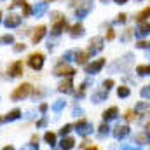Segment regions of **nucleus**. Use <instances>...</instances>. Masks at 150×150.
I'll use <instances>...</instances> for the list:
<instances>
[{"instance_id":"obj_1","label":"nucleus","mask_w":150,"mask_h":150,"mask_svg":"<svg viewBox=\"0 0 150 150\" xmlns=\"http://www.w3.org/2000/svg\"><path fill=\"white\" fill-rule=\"evenodd\" d=\"M32 86L28 84V82H25V84H21V86H18L14 91H12V94H11V98L14 100V101H21V100H25V98H28L30 94H32Z\"/></svg>"},{"instance_id":"obj_2","label":"nucleus","mask_w":150,"mask_h":150,"mask_svg":"<svg viewBox=\"0 0 150 150\" xmlns=\"http://www.w3.org/2000/svg\"><path fill=\"white\" fill-rule=\"evenodd\" d=\"M93 0H82L80 4H79V7H77V11H75V16H77V19H82V18H86L89 12H91V9H93Z\"/></svg>"},{"instance_id":"obj_3","label":"nucleus","mask_w":150,"mask_h":150,"mask_svg":"<svg viewBox=\"0 0 150 150\" xmlns=\"http://www.w3.org/2000/svg\"><path fill=\"white\" fill-rule=\"evenodd\" d=\"M75 127H77V133H79L80 136H87V134L93 133V124L87 122L86 119H79V120L75 122Z\"/></svg>"},{"instance_id":"obj_4","label":"nucleus","mask_w":150,"mask_h":150,"mask_svg":"<svg viewBox=\"0 0 150 150\" xmlns=\"http://www.w3.org/2000/svg\"><path fill=\"white\" fill-rule=\"evenodd\" d=\"M28 65L33 70H40L44 67V54L42 52H32L30 58H28Z\"/></svg>"},{"instance_id":"obj_5","label":"nucleus","mask_w":150,"mask_h":150,"mask_svg":"<svg viewBox=\"0 0 150 150\" xmlns=\"http://www.w3.org/2000/svg\"><path fill=\"white\" fill-rule=\"evenodd\" d=\"M74 74H75V68L70 67L68 63H59L54 68V75H58V77H70V75H74Z\"/></svg>"},{"instance_id":"obj_6","label":"nucleus","mask_w":150,"mask_h":150,"mask_svg":"<svg viewBox=\"0 0 150 150\" xmlns=\"http://www.w3.org/2000/svg\"><path fill=\"white\" fill-rule=\"evenodd\" d=\"M103 44H105V38L103 37H93L91 38V42H89V52L91 54H96V52H100V51H103Z\"/></svg>"},{"instance_id":"obj_7","label":"nucleus","mask_w":150,"mask_h":150,"mask_svg":"<svg viewBox=\"0 0 150 150\" xmlns=\"http://www.w3.org/2000/svg\"><path fill=\"white\" fill-rule=\"evenodd\" d=\"M23 61H14V63H11L9 65V68H7V74H9V77H21L23 75Z\"/></svg>"},{"instance_id":"obj_8","label":"nucleus","mask_w":150,"mask_h":150,"mask_svg":"<svg viewBox=\"0 0 150 150\" xmlns=\"http://www.w3.org/2000/svg\"><path fill=\"white\" fill-rule=\"evenodd\" d=\"M105 67V59H94L93 63H89V65H86V74H89V75H94V74H98L101 68Z\"/></svg>"},{"instance_id":"obj_9","label":"nucleus","mask_w":150,"mask_h":150,"mask_svg":"<svg viewBox=\"0 0 150 150\" xmlns=\"http://www.w3.org/2000/svg\"><path fill=\"white\" fill-rule=\"evenodd\" d=\"M150 35V23L149 21H142L138 25V28L134 30V37L136 38H145Z\"/></svg>"},{"instance_id":"obj_10","label":"nucleus","mask_w":150,"mask_h":150,"mask_svg":"<svg viewBox=\"0 0 150 150\" xmlns=\"http://www.w3.org/2000/svg\"><path fill=\"white\" fill-rule=\"evenodd\" d=\"M65 28H68V23H67L65 18H59V19L54 21V26H52V30H51V35L58 37L61 32H65Z\"/></svg>"},{"instance_id":"obj_11","label":"nucleus","mask_w":150,"mask_h":150,"mask_svg":"<svg viewBox=\"0 0 150 150\" xmlns=\"http://www.w3.org/2000/svg\"><path fill=\"white\" fill-rule=\"evenodd\" d=\"M129 133H131L129 126H117V127L112 131V134H113V138H115V140H124Z\"/></svg>"},{"instance_id":"obj_12","label":"nucleus","mask_w":150,"mask_h":150,"mask_svg":"<svg viewBox=\"0 0 150 150\" xmlns=\"http://www.w3.org/2000/svg\"><path fill=\"white\" fill-rule=\"evenodd\" d=\"M21 18H23V16L9 14V18H5V21H4V25H5L7 28H16V26H19V25H21Z\"/></svg>"},{"instance_id":"obj_13","label":"nucleus","mask_w":150,"mask_h":150,"mask_svg":"<svg viewBox=\"0 0 150 150\" xmlns=\"http://www.w3.org/2000/svg\"><path fill=\"white\" fill-rule=\"evenodd\" d=\"M58 91H59V93H72V91H74V80H72V75L67 77L63 82H59Z\"/></svg>"},{"instance_id":"obj_14","label":"nucleus","mask_w":150,"mask_h":150,"mask_svg":"<svg viewBox=\"0 0 150 150\" xmlns=\"http://www.w3.org/2000/svg\"><path fill=\"white\" fill-rule=\"evenodd\" d=\"M44 35H45V26L40 25V26H37V28L33 30V33H32V42H33V44H38V42L44 38Z\"/></svg>"},{"instance_id":"obj_15","label":"nucleus","mask_w":150,"mask_h":150,"mask_svg":"<svg viewBox=\"0 0 150 150\" xmlns=\"http://www.w3.org/2000/svg\"><path fill=\"white\" fill-rule=\"evenodd\" d=\"M117 115H119V110H117V107H110V108H107L105 112L101 113V117H103V120H105V122L117 119Z\"/></svg>"},{"instance_id":"obj_16","label":"nucleus","mask_w":150,"mask_h":150,"mask_svg":"<svg viewBox=\"0 0 150 150\" xmlns=\"http://www.w3.org/2000/svg\"><path fill=\"white\" fill-rule=\"evenodd\" d=\"M134 142L138 143V145H149L150 143V133H147V131H142V133H138L136 136H134Z\"/></svg>"},{"instance_id":"obj_17","label":"nucleus","mask_w":150,"mask_h":150,"mask_svg":"<svg viewBox=\"0 0 150 150\" xmlns=\"http://www.w3.org/2000/svg\"><path fill=\"white\" fill-rule=\"evenodd\" d=\"M89 56H91L89 51H79V52H75V61L79 65H86L87 59H89Z\"/></svg>"},{"instance_id":"obj_18","label":"nucleus","mask_w":150,"mask_h":150,"mask_svg":"<svg viewBox=\"0 0 150 150\" xmlns=\"http://www.w3.org/2000/svg\"><path fill=\"white\" fill-rule=\"evenodd\" d=\"M32 12H33L37 18H42V16L47 12V4H45V2H40V4H37V5L32 9Z\"/></svg>"},{"instance_id":"obj_19","label":"nucleus","mask_w":150,"mask_h":150,"mask_svg":"<svg viewBox=\"0 0 150 150\" xmlns=\"http://www.w3.org/2000/svg\"><path fill=\"white\" fill-rule=\"evenodd\" d=\"M70 35H72V37H82V35H84V26H82V23H75L74 26L70 28Z\"/></svg>"},{"instance_id":"obj_20","label":"nucleus","mask_w":150,"mask_h":150,"mask_svg":"<svg viewBox=\"0 0 150 150\" xmlns=\"http://www.w3.org/2000/svg\"><path fill=\"white\" fill-rule=\"evenodd\" d=\"M107 98H108V91H107V89H101V91H98V93L93 94V101H94V103H100V101H103V100H107Z\"/></svg>"},{"instance_id":"obj_21","label":"nucleus","mask_w":150,"mask_h":150,"mask_svg":"<svg viewBox=\"0 0 150 150\" xmlns=\"http://www.w3.org/2000/svg\"><path fill=\"white\" fill-rule=\"evenodd\" d=\"M149 18H150V7L142 9V11L136 14V21H138V23H142V21H149Z\"/></svg>"},{"instance_id":"obj_22","label":"nucleus","mask_w":150,"mask_h":150,"mask_svg":"<svg viewBox=\"0 0 150 150\" xmlns=\"http://www.w3.org/2000/svg\"><path fill=\"white\" fill-rule=\"evenodd\" d=\"M59 147H61V149H67V150H68V149H74V147H75V140L72 138V136H67V138L63 136V140H61Z\"/></svg>"},{"instance_id":"obj_23","label":"nucleus","mask_w":150,"mask_h":150,"mask_svg":"<svg viewBox=\"0 0 150 150\" xmlns=\"http://www.w3.org/2000/svg\"><path fill=\"white\" fill-rule=\"evenodd\" d=\"M136 74L140 75V77L150 75V63L149 65H138V67H136Z\"/></svg>"},{"instance_id":"obj_24","label":"nucleus","mask_w":150,"mask_h":150,"mask_svg":"<svg viewBox=\"0 0 150 150\" xmlns=\"http://www.w3.org/2000/svg\"><path fill=\"white\" fill-rule=\"evenodd\" d=\"M44 140L49 143V147H54V145H56V134L51 133V131H47V133L44 134Z\"/></svg>"},{"instance_id":"obj_25","label":"nucleus","mask_w":150,"mask_h":150,"mask_svg":"<svg viewBox=\"0 0 150 150\" xmlns=\"http://www.w3.org/2000/svg\"><path fill=\"white\" fill-rule=\"evenodd\" d=\"M129 94H131L129 87H126V86H120V87H117V96H119V98H127Z\"/></svg>"},{"instance_id":"obj_26","label":"nucleus","mask_w":150,"mask_h":150,"mask_svg":"<svg viewBox=\"0 0 150 150\" xmlns=\"http://www.w3.org/2000/svg\"><path fill=\"white\" fill-rule=\"evenodd\" d=\"M19 115H21V110L14 108V110H11V112L5 115V120H16V119H19Z\"/></svg>"},{"instance_id":"obj_27","label":"nucleus","mask_w":150,"mask_h":150,"mask_svg":"<svg viewBox=\"0 0 150 150\" xmlns=\"http://www.w3.org/2000/svg\"><path fill=\"white\" fill-rule=\"evenodd\" d=\"M108 133H110V127H108V124H107V122H103V124L98 127V134L103 138V136H107Z\"/></svg>"},{"instance_id":"obj_28","label":"nucleus","mask_w":150,"mask_h":150,"mask_svg":"<svg viewBox=\"0 0 150 150\" xmlns=\"http://www.w3.org/2000/svg\"><path fill=\"white\" fill-rule=\"evenodd\" d=\"M19 5L23 7V18H28V16L32 14V7H30V4H26V2L23 0V2L19 4Z\"/></svg>"},{"instance_id":"obj_29","label":"nucleus","mask_w":150,"mask_h":150,"mask_svg":"<svg viewBox=\"0 0 150 150\" xmlns=\"http://www.w3.org/2000/svg\"><path fill=\"white\" fill-rule=\"evenodd\" d=\"M145 110H149V101H140V103H136V107H134V112H145Z\"/></svg>"},{"instance_id":"obj_30","label":"nucleus","mask_w":150,"mask_h":150,"mask_svg":"<svg viewBox=\"0 0 150 150\" xmlns=\"http://www.w3.org/2000/svg\"><path fill=\"white\" fill-rule=\"evenodd\" d=\"M63 108H65V101H63V100H58V101L52 105V110H54L56 113H59Z\"/></svg>"},{"instance_id":"obj_31","label":"nucleus","mask_w":150,"mask_h":150,"mask_svg":"<svg viewBox=\"0 0 150 150\" xmlns=\"http://www.w3.org/2000/svg\"><path fill=\"white\" fill-rule=\"evenodd\" d=\"M124 119H126L127 122H133V120H136V112H133V110H127V112L124 113Z\"/></svg>"},{"instance_id":"obj_32","label":"nucleus","mask_w":150,"mask_h":150,"mask_svg":"<svg viewBox=\"0 0 150 150\" xmlns=\"http://www.w3.org/2000/svg\"><path fill=\"white\" fill-rule=\"evenodd\" d=\"M140 94H142V98L150 100V86H143V87H142V91H140Z\"/></svg>"},{"instance_id":"obj_33","label":"nucleus","mask_w":150,"mask_h":150,"mask_svg":"<svg viewBox=\"0 0 150 150\" xmlns=\"http://www.w3.org/2000/svg\"><path fill=\"white\" fill-rule=\"evenodd\" d=\"M87 84H89V82H84V84L80 86V89H79V91L75 93V96H77V98H82V96L86 94V89H87Z\"/></svg>"},{"instance_id":"obj_34","label":"nucleus","mask_w":150,"mask_h":150,"mask_svg":"<svg viewBox=\"0 0 150 150\" xmlns=\"http://www.w3.org/2000/svg\"><path fill=\"white\" fill-rule=\"evenodd\" d=\"M72 127H74L72 124H65V126H63V127L59 129V134H61V136H65V134H68V133L72 131Z\"/></svg>"},{"instance_id":"obj_35","label":"nucleus","mask_w":150,"mask_h":150,"mask_svg":"<svg viewBox=\"0 0 150 150\" xmlns=\"http://www.w3.org/2000/svg\"><path fill=\"white\" fill-rule=\"evenodd\" d=\"M133 35H134V30H131V28H127V30H126V32H124V33H122V40H124V42H126V40H129V38L133 37Z\"/></svg>"},{"instance_id":"obj_36","label":"nucleus","mask_w":150,"mask_h":150,"mask_svg":"<svg viewBox=\"0 0 150 150\" xmlns=\"http://www.w3.org/2000/svg\"><path fill=\"white\" fill-rule=\"evenodd\" d=\"M12 42H14L12 35H2L0 37V44H12Z\"/></svg>"},{"instance_id":"obj_37","label":"nucleus","mask_w":150,"mask_h":150,"mask_svg":"<svg viewBox=\"0 0 150 150\" xmlns=\"http://www.w3.org/2000/svg\"><path fill=\"white\" fill-rule=\"evenodd\" d=\"M136 47L138 49H150V42H147V40H138V44H136Z\"/></svg>"},{"instance_id":"obj_38","label":"nucleus","mask_w":150,"mask_h":150,"mask_svg":"<svg viewBox=\"0 0 150 150\" xmlns=\"http://www.w3.org/2000/svg\"><path fill=\"white\" fill-rule=\"evenodd\" d=\"M113 86H115V82H113V79H107L105 82H103V89H107V91H110Z\"/></svg>"},{"instance_id":"obj_39","label":"nucleus","mask_w":150,"mask_h":150,"mask_svg":"<svg viewBox=\"0 0 150 150\" xmlns=\"http://www.w3.org/2000/svg\"><path fill=\"white\" fill-rule=\"evenodd\" d=\"M30 149H38V136L33 134L32 140H30Z\"/></svg>"},{"instance_id":"obj_40","label":"nucleus","mask_w":150,"mask_h":150,"mask_svg":"<svg viewBox=\"0 0 150 150\" xmlns=\"http://www.w3.org/2000/svg\"><path fill=\"white\" fill-rule=\"evenodd\" d=\"M74 56H75V51H67V52L63 54V59H65V61H70Z\"/></svg>"},{"instance_id":"obj_41","label":"nucleus","mask_w":150,"mask_h":150,"mask_svg":"<svg viewBox=\"0 0 150 150\" xmlns=\"http://www.w3.org/2000/svg\"><path fill=\"white\" fill-rule=\"evenodd\" d=\"M80 149H96V145H93L91 142H87V140H86V142L80 145Z\"/></svg>"},{"instance_id":"obj_42","label":"nucleus","mask_w":150,"mask_h":150,"mask_svg":"<svg viewBox=\"0 0 150 150\" xmlns=\"http://www.w3.org/2000/svg\"><path fill=\"white\" fill-rule=\"evenodd\" d=\"M115 38V32H113L112 28H108L107 30V40H113Z\"/></svg>"},{"instance_id":"obj_43","label":"nucleus","mask_w":150,"mask_h":150,"mask_svg":"<svg viewBox=\"0 0 150 150\" xmlns=\"http://www.w3.org/2000/svg\"><path fill=\"white\" fill-rule=\"evenodd\" d=\"M127 21V14H119L117 16V23H126Z\"/></svg>"},{"instance_id":"obj_44","label":"nucleus","mask_w":150,"mask_h":150,"mask_svg":"<svg viewBox=\"0 0 150 150\" xmlns=\"http://www.w3.org/2000/svg\"><path fill=\"white\" fill-rule=\"evenodd\" d=\"M25 49H26L25 44H16V45H14V51H16V52H21V51H25Z\"/></svg>"},{"instance_id":"obj_45","label":"nucleus","mask_w":150,"mask_h":150,"mask_svg":"<svg viewBox=\"0 0 150 150\" xmlns=\"http://www.w3.org/2000/svg\"><path fill=\"white\" fill-rule=\"evenodd\" d=\"M45 124H47V119H45V117H42L40 120H37V127H44Z\"/></svg>"},{"instance_id":"obj_46","label":"nucleus","mask_w":150,"mask_h":150,"mask_svg":"<svg viewBox=\"0 0 150 150\" xmlns=\"http://www.w3.org/2000/svg\"><path fill=\"white\" fill-rule=\"evenodd\" d=\"M47 108H49V105H47V103H42V105L38 107V110H40V113H45V112H47Z\"/></svg>"},{"instance_id":"obj_47","label":"nucleus","mask_w":150,"mask_h":150,"mask_svg":"<svg viewBox=\"0 0 150 150\" xmlns=\"http://www.w3.org/2000/svg\"><path fill=\"white\" fill-rule=\"evenodd\" d=\"M42 94H44V91H42V89H35V91H33V96H35V98H37V96H42Z\"/></svg>"},{"instance_id":"obj_48","label":"nucleus","mask_w":150,"mask_h":150,"mask_svg":"<svg viewBox=\"0 0 150 150\" xmlns=\"http://www.w3.org/2000/svg\"><path fill=\"white\" fill-rule=\"evenodd\" d=\"M12 2H14V4H12V5H11V7H14V5H19V4H21V2H23V0H12Z\"/></svg>"},{"instance_id":"obj_49","label":"nucleus","mask_w":150,"mask_h":150,"mask_svg":"<svg viewBox=\"0 0 150 150\" xmlns=\"http://www.w3.org/2000/svg\"><path fill=\"white\" fill-rule=\"evenodd\" d=\"M79 113H82V110H80V108H75V110H74V115H79Z\"/></svg>"},{"instance_id":"obj_50","label":"nucleus","mask_w":150,"mask_h":150,"mask_svg":"<svg viewBox=\"0 0 150 150\" xmlns=\"http://www.w3.org/2000/svg\"><path fill=\"white\" fill-rule=\"evenodd\" d=\"M113 2H115V4H126L127 0H113Z\"/></svg>"},{"instance_id":"obj_51","label":"nucleus","mask_w":150,"mask_h":150,"mask_svg":"<svg viewBox=\"0 0 150 150\" xmlns=\"http://www.w3.org/2000/svg\"><path fill=\"white\" fill-rule=\"evenodd\" d=\"M70 5L74 7V5H77V0H70Z\"/></svg>"},{"instance_id":"obj_52","label":"nucleus","mask_w":150,"mask_h":150,"mask_svg":"<svg viewBox=\"0 0 150 150\" xmlns=\"http://www.w3.org/2000/svg\"><path fill=\"white\" fill-rule=\"evenodd\" d=\"M147 133H150V122L147 124Z\"/></svg>"},{"instance_id":"obj_53","label":"nucleus","mask_w":150,"mask_h":150,"mask_svg":"<svg viewBox=\"0 0 150 150\" xmlns=\"http://www.w3.org/2000/svg\"><path fill=\"white\" fill-rule=\"evenodd\" d=\"M4 120H5V117H0V124H2V122H4Z\"/></svg>"},{"instance_id":"obj_54","label":"nucleus","mask_w":150,"mask_h":150,"mask_svg":"<svg viewBox=\"0 0 150 150\" xmlns=\"http://www.w3.org/2000/svg\"><path fill=\"white\" fill-rule=\"evenodd\" d=\"M45 2H54V0H45Z\"/></svg>"},{"instance_id":"obj_55","label":"nucleus","mask_w":150,"mask_h":150,"mask_svg":"<svg viewBox=\"0 0 150 150\" xmlns=\"http://www.w3.org/2000/svg\"><path fill=\"white\" fill-rule=\"evenodd\" d=\"M0 21H2V12H0Z\"/></svg>"},{"instance_id":"obj_56","label":"nucleus","mask_w":150,"mask_h":150,"mask_svg":"<svg viewBox=\"0 0 150 150\" xmlns=\"http://www.w3.org/2000/svg\"><path fill=\"white\" fill-rule=\"evenodd\" d=\"M101 2H107V0H101Z\"/></svg>"}]
</instances>
